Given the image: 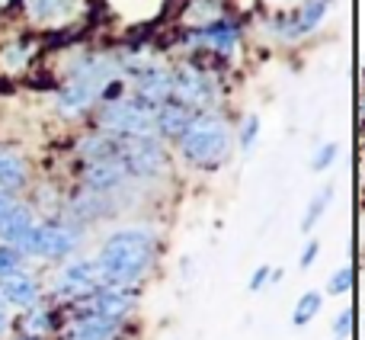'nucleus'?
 Wrapping results in <instances>:
<instances>
[{"instance_id":"obj_6","label":"nucleus","mask_w":365,"mask_h":340,"mask_svg":"<svg viewBox=\"0 0 365 340\" xmlns=\"http://www.w3.org/2000/svg\"><path fill=\"white\" fill-rule=\"evenodd\" d=\"M170 100L180 103V106H186L189 113H195V109H208L215 103V81H212V74L182 64L177 74H173V96H170Z\"/></svg>"},{"instance_id":"obj_4","label":"nucleus","mask_w":365,"mask_h":340,"mask_svg":"<svg viewBox=\"0 0 365 340\" xmlns=\"http://www.w3.org/2000/svg\"><path fill=\"white\" fill-rule=\"evenodd\" d=\"M100 126L115 139H145L154 135V113L138 100H113L103 106Z\"/></svg>"},{"instance_id":"obj_18","label":"nucleus","mask_w":365,"mask_h":340,"mask_svg":"<svg viewBox=\"0 0 365 340\" xmlns=\"http://www.w3.org/2000/svg\"><path fill=\"white\" fill-rule=\"evenodd\" d=\"M77 151H81V158L87 161V164H93V161L119 158V139L103 132V135H93V139H83Z\"/></svg>"},{"instance_id":"obj_13","label":"nucleus","mask_w":365,"mask_h":340,"mask_svg":"<svg viewBox=\"0 0 365 340\" xmlns=\"http://www.w3.org/2000/svg\"><path fill=\"white\" fill-rule=\"evenodd\" d=\"M119 331H122V321H109V318H100V315H81L68 328L64 340H115Z\"/></svg>"},{"instance_id":"obj_31","label":"nucleus","mask_w":365,"mask_h":340,"mask_svg":"<svg viewBox=\"0 0 365 340\" xmlns=\"http://www.w3.org/2000/svg\"><path fill=\"white\" fill-rule=\"evenodd\" d=\"M13 206H16V196H13V193H4V189H0V219H4V215L10 212Z\"/></svg>"},{"instance_id":"obj_11","label":"nucleus","mask_w":365,"mask_h":340,"mask_svg":"<svg viewBox=\"0 0 365 340\" xmlns=\"http://www.w3.org/2000/svg\"><path fill=\"white\" fill-rule=\"evenodd\" d=\"M128 180L125 167L119 164V158H109V161H93L83 170V183H87L90 193H109V189H119L122 183Z\"/></svg>"},{"instance_id":"obj_3","label":"nucleus","mask_w":365,"mask_h":340,"mask_svg":"<svg viewBox=\"0 0 365 340\" xmlns=\"http://www.w3.org/2000/svg\"><path fill=\"white\" fill-rule=\"evenodd\" d=\"M77 234L68 225L58 221H32V228L23 234V241L16 244L19 254L29 257H45V260H64L68 254H74Z\"/></svg>"},{"instance_id":"obj_16","label":"nucleus","mask_w":365,"mask_h":340,"mask_svg":"<svg viewBox=\"0 0 365 340\" xmlns=\"http://www.w3.org/2000/svg\"><path fill=\"white\" fill-rule=\"evenodd\" d=\"M26 161L23 154H16L13 148H0V189L4 193H16L19 186H26Z\"/></svg>"},{"instance_id":"obj_8","label":"nucleus","mask_w":365,"mask_h":340,"mask_svg":"<svg viewBox=\"0 0 365 340\" xmlns=\"http://www.w3.org/2000/svg\"><path fill=\"white\" fill-rule=\"evenodd\" d=\"M135 94H138L141 106H148L154 113L158 106L170 103V96H173V74H170V71H164V68H145L138 74V81H135Z\"/></svg>"},{"instance_id":"obj_12","label":"nucleus","mask_w":365,"mask_h":340,"mask_svg":"<svg viewBox=\"0 0 365 340\" xmlns=\"http://www.w3.org/2000/svg\"><path fill=\"white\" fill-rule=\"evenodd\" d=\"M192 119H195V113H189L186 106H180V103L170 100V103L154 109V132L164 135V139H180Z\"/></svg>"},{"instance_id":"obj_29","label":"nucleus","mask_w":365,"mask_h":340,"mask_svg":"<svg viewBox=\"0 0 365 340\" xmlns=\"http://www.w3.org/2000/svg\"><path fill=\"white\" fill-rule=\"evenodd\" d=\"M317 254H321V244H317V241H308V244H304V251H302V260H298V266H302V270H308V266L317 260Z\"/></svg>"},{"instance_id":"obj_2","label":"nucleus","mask_w":365,"mask_h":340,"mask_svg":"<svg viewBox=\"0 0 365 340\" xmlns=\"http://www.w3.org/2000/svg\"><path fill=\"white\" fill-rule=\"evenodd\" d=\"M180 151L195 167H218L231 151V129L221 116L202 113L180 135Z\"/></svg>"},{"instance_id":"obj_25","label":"nucleus","mask_w":365,"mask_h":340,"mask_svg":"<svg viewBox=\"0 0 365 340\" xmlns=\"http://www.w3.org/2000/svg\"><path fill=\"white\" fill-rule=\"evenodd\" d=\"M0 61H4V68H23V64L29 61V45H23V42L6 45L4 55H0Z\"/></svg>"},{"instance_id":"obj_22","label":"nucleus","mask_w":365,"mask_h":340,"mask_svg":"<svg viewBox=\"0 0 365 340\" xmlns=\"http://www.w3.org/2000/svg\"><path fill=\"white\" fill-rule=\"evenodd\" d=\"M19 266H23V254L10 244H0V279L16 276Z\"/></svg>"},{"instance_id":"obj_24","label":"nucleus","mask_w":365,"mask_h":340,"mask_svg":"<svg viewBox=\"0 0 365 340\" xmlns=\"http://www.w3.org/2000/svg\"><path fill=\"white\" fill-rule=\"evenodd\" d=\"M257 135H259V119L257 116H247L237 129V141H240V151H250L257 145Z\"/></svg>"},{"instance_id":"obj_34","label":"nucleus","mask_w":365,"mask_h":340,"mask_svg":"<svg viewBox=\"0 0 365 340\" xmlns=\"http://www.w3.org/2000/svg\"><path fill=\"white\" fill-rule=\"evenodd\" d=\"M6 4H10V0H0V10H4V6H6Z\"/></svg>"},{"instance_id":"obj_17","label":"nucleus","mask_w":365,"mask_h":340,"mask_svg":"<svg viewBox=\"0 0 365 340\" xmlns=\"http://www.w3.org/2000/svg\"><path fill=\"white\" fill-rule=\"evenodd\" d=\"M29 228H32V212L23 206V202H16V206H13L10 212L0 219V241H4V244H10V247H16Z\"/></svg>"},{"instance_id":"obj_28","label":"nucleus","mask_w":365,"mask_h":340,"mask_svg":"<svg viewBox=\"0 0 365 340\" xmlns=\"http://www.w3.org/2000/svg\"><path fill=\"white\" fill-rule=\"evenodd\" d=\"M269 276H272V266H257L250 276V292H259L269 286Z\"/></svg>"},{"instance_id":"obj_30","label":"nucleus","mask_w":365,"mask_h":340,"mask_svg":"<svg viewBox=\"0 0 365 340\" xmlns=\"http://www.w3.org/2000/svg\"><path fill=\"white\" fill-rule=\"evenodd\" d=\"M349 328H353V309H346L343 315H336V321H334V334H336V337H346V334H349Z\"/></svg>"},{"instance_id":"obj_19","label":"nucleus","mask_w":365,"mask_h":340,"mask_svg":"<svg viewBox=\"0 0 365 340\" xmlns=\"http://www.w3.org/2000/svg\"><path fill=\"white\" fill-rule=\"evenodd\" d=\"M74 4L77 0H26V13L36 23H55V19L68 16Z\"/></svg>"},{"instance_id":"obj_1","label":"nucleus","mask_w":365,"mask_h":340,"mask_svg":"<svg viewBox=\"0 0 365 340\" xmlns=\"http://www.w3.org/2000/svg\"><path fill=\"white\" fill-rule=\"evenodd\" d=\"M154 254H158V238L148 228H122V231L109 234L93 260L100 286H115V289L135 286L151 270Z\"/></svg>"},{"instance_id":"obj_26","label":"nucleus","mask_w":365,"mask_h":340,"mask_svg":"<svg viewBox=\"0 0 365 340\" xmlns=\"http://www.w3.org/2000/svg\"><path fill=\"white\" fill-rule=\"evenodd\" d=\"M353 289V266H343L327 279V296H343Z\"/></svg>"},{"instance_id":"obj_14","label":"nucleus","mask_w":365,"mask_h":340,"mask_svg":"<svg viewBox=\"0 0 365 340\" xmlns=\"http://www.w3.org/2000/svg\"><path fill=\"white\" fill-rule=\"evenodd\" d=\"M0 299H4L6 305L32 309V305L38 302V283L32 276H23V273H16V276H10V279H0Z\"/></svg>"},{"instance_id":"obj_20","label":"nucleus","mask_w":365,"mask_h":340,"mask_svg":"<svg viewBox=\"0 0 365 340\" xmlns=\"http://www.w3.org/2000/svg\"><path fill=\"white\" fill-rule=\"evenodd\" d=\"M321 305H324V296L321 292H304L302 299H298V305H295V311H292V324L295 328H304L308 321H314L317 318V311H321Z\"/></svg>"},{"instance_id":"obj_7","label":"nucleus","mask_w":365,"mask_h":340,"mask_svg":"<svg viewBox=\"0 0 365 340\" xmlns=\"http://www.w3.org/2000/svg\"><path fill=\"white\" fill-rule=\"evenodd\" d=\"M135 305L132 289H115V286H100L96 292H90L87 299V315H100L109 321H122Z\"/></svg>"},{"instance_id":"obj_23","label":"nucleus","mask_w":365,"mask_h":340,"mask_svg":"<svg viewBox=\"0 0 365 340\" xmlns=\"http://www.w3.org/2000/svg\"><path fill=\"white\" fill-rule=\"evenodd\" d=\"M23 328L29 337H45V331H51V318L45 309H32L29 315L23 318Z\"/></svg>"},{"instance_id":"obj_5","label":"nucleus","mask_w":365,"mask_h":340,"mask_svg":"<svg viewBox=\"0 0 365 340\" xmlns=\"http://www.w3.org/2000/svg\"><path fill=\"white\" fill-rule=\"evenodd\" d=\"M119 164L125 167L128 176L148 180V176H158L167 167V154L154 135H145V139H119Z\"/></svg>"},{"instance_id":"obj_15","label":"nucleus","mask_w":365,"mask_h":340,"mask_svg":"<svg viewBox=\"0 0 365 340\" xmlns=\"http://www.w3.org/2000/svg\"><path fill=\"white\" fill-rule=\"evenodd\" d=\"M186 45H202V49L231 55V51L237 49V29H227V26H205V29L192 32V36L186 39Z\"/></svg>"},{"instance_id":"obj_21","label":"nucleus","mask_w":365,"mask_h":340,"mask_svg":"<svg viewBox=\"0 0 365 340\" xmlns=\"http://www.w3.org/2000/svg\"><path fill=\"white\" fill-rule=\"evenodd\" d=\"M330 199H334V189L324 186L321 193H317L314 199L308 202V209H304V219H302V231H304V234H308L311 228H314L317 221H321V215H324V209L330 206Z\"/></svg>"},{"instance_id":"obj_10","label":"nucleus","mask_w":365,"mask_h":340,"mask_svg":"<svg viewBox=\"0 0 365 340\" xmlns=\"http://www.w3.org/2000/svg\"><path fill=\"white\" fill-rule=\"evenodd\" d=\"M100 289V273H96L93 260H74L61 270V279L55 283V292L64 296H90V292Z\"/></svg>"},{"instance_id":"obj_27","label":"nucleus","mask_w":365,"mask_h":340,"mask_svg":"<svg viewBox=\"0 0 365 340\" xmlns=\"http://www.w3.org/2000/svg\"><path fill=\"white\" fill-rule=\"evenodd\" d=\"M340 154V148L334 145V141H327V145H321L314 151V158H311V170H327L330 164H334V158Z\"/></svg>"},{"instance_id":"obj_33","label":"nucleus","mask_w":365,"mask_h":340,"mask_svg":"<svg viewBox=\"0 0 365 340\" xmlns=\"http://www.w3.org/2000/svg\"><path fill=\"white\" fill-rule=\"evenodd\" d=\"M16 340H42V337H29V334H19Z\"/></svg>"},{"instance_id":"obj_32","label":"nucleus","mask_w":365,"mask_h":340,"mask_svg":"<svg viewBox=\"0 0 365 340\" xmlns=\"http://www.w3.org/2000/svg\"><path fill=\"white\" fill-rule=\"evenodd\" d=\"M4 328H6V311L0 309V331H4Z\"/></svg>"},{"instance_id":"obj_9","label":"nucleus","mask_w":365,"mask_h":340,"mask_svg":"<svg viewBox=\"0 0 365 340\" xmlns=\"http://www.w3.org/2000/svg\"><path fill=\"white\" fill-rule=\"evenodd\" d=\"M103 87H106L103 81L87 77V74H77L74 71V77H71V81L61 87V94H58V106H61L64 113H83V109L103 94Z\"/></svg>"}]
</instances>
